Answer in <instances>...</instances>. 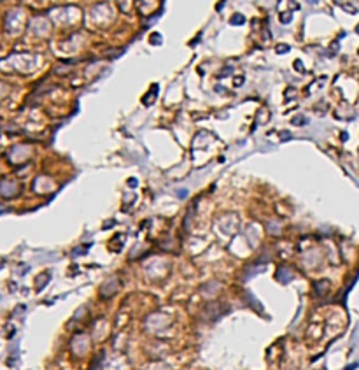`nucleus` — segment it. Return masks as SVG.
Listing matches in <instances>:
<instances>
[{
    "mask_svg": "<svg viewBox=\"0 0 359 370\" xmlns=\"http://www.w3.org/2000/svg\"><path fill=\"white\" fill-rule=\"evenodd\" d=\"M236 21H238V23H242V21H244V18H242V16H238V18H236V16H235V18L231 19V23H236Z\"/></svg>",
    "mask_w": 359,
    "mask_h": 370,
    "instance_id": "f257e3e1",
    "label": "nucleus"
}]
</instances>
